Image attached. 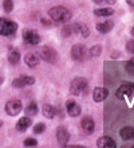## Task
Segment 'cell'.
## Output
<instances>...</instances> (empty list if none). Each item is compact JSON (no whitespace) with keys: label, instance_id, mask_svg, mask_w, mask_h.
<instances>
[{"label":"cell","instance_id":"obj_16","mask_svg":"<svg viewBox=\"0 0 134 148\" xmlns=\"http://www.w3.org/2000/svg\"><path fill=\"white\" fill-rule=\"evenodd\" d=\"M131 92H133V89L130 88V85H129V84H125V85L118 88V90H117V97H118L119 100H123L125 97H130Z\"/></svg>","mask_w":134,"mask_h":148},{"label":"cell","instance_id":"obj_32","mask_svg":"<svg viewBox=\"0 0 134 148\" xmlns=\"http://www.w3.org/2000/svg\"><path fill=\"white\" fill-rule=\"evenodd\" d=\"M115 1H117V0H102V3H106V4H114Z\"/></svg>","mask_w":134,"mask_h":148},{"label":"cell","instance_id":"obj_6","mask_svg":"<svg viewBox=\"0 0 134 148\" xmlns=\"http://www.w3.org/2000/svg\"><path fill=\"white\" fill-rule=\"evenodd\" d=\"M23 39L27 45L31 46H36L40 42V35L34 30H24L23 31Z\"/></svg>","mask_w":134,"mask_h":148},{"label":"cell","instance_id":"obj_18","mask_svg":"<svg viewBox=\"0 0 134 148\" xmlns=\"http://www.w3.org/2000/svg\"><path fill=\"white\" fill-rule=\"evenodd\" d=\"M119 136L122 140H134V128L133 127H123L119 131Z\"/></svg>","mask_w":134,"mask_h":148},{"label":"cell","instance_id":"obj_3","mask_svg":"<svg viewBox=\"0 0 134 148\" xmlns=\"http://www.w3.org/2000/svg\"><path fill=\"white\" fill-rule=\"evenodd\" d=\"M18 30V24L7 18H0V35L1 36H11Z\"/></svg>","mask_w":134,"mask_h":148},{"label":"cell","instance_id":"obj_38","mask_svg":"<svg viewBox=\"0 0 134 148\" xmlns=\"http://www.w3.org/2000/svg\"><path fill=\"white\" fill-rule=\"evenodd\" d=\"M131 35H133V36H134V27H133V28H131Z\"/></svg>","mask_w":134,"mask_h":148},{"label":"cell","instance_id":"obj_7","mask_svg":"<svg viewBox=\"0 0 134 148\" xmlns=\"http://www.w3.org/2000/svg\"><path fill=\"white\" fill-rule=\"evenodd\" d=\"M87 55V49L84 45H74L71 49V57L74 61H83Z\"/></svg>","mask_w":134,"mask_h":148},{"label":"cell","instance_id":"obj_19","mask_svg":"<svg viewBox=\"0 0 134 148\" xmlns=\"http://www.w3.org/2000/svg\"><path fill=\"white\" fill-rule=\"evenodd\" d=\"M31 125V119L30 117H22L18 123H16V129L19 131V132H24L27 129L30 128Z\"/></svg>","mask_w":134,"mask_h":148},{"label":"cell","instance_id":"obj_8","mask_svg":"<svg viewBox=\"0 0 134 148\" xmlns=\"http://www.w3.org/2000/svg\"><path fill=\"white\" fill-rule=\"evenodd\" d=\"M35 84V78L31 75H20V77L15 78L12 81V86L14 88H24V86H30Z\"/></svg>","mask_w":134,"mask_h":148},{"label":"cell","instance_id":"obj_28","mask_svg":"<svg viewBox=\"0 0 134 148\" xmlns=\"http://www.w3.org/2000/svg\"><path fill=\"white\" fill-rule=\"evenodd\" d=\"M36 144H38V141H36V139H34V137H27L26 140H24V145L26 147H36Z\"/></svg>","mask_w":134,"mask_h":148},{"label":"cell","instance_id":"obj_5","mask_svg":"<svg viewBox=\"0 0 134 148\" xmlns=\"http://www.w3.org/2000/svg\"><path fill=\"white\" fill-rule=\"evenodd\" d=\"M40 57H42V59H44L46 62L55 63L56 62L58 53H56V50H54L51 46H44V47H42V50H40Z\"/></svg>","mask_w":134,"mask_h":148},{"label":"cell","instance_id":"obj_17","mask_svg":"<svg viewBox=\"0 0 134 148\" xmlns=\"http://www.w3.org/2000/svg\"><path fill=\"white\" fill-rule=\"evenodd\" d=\"M114 27V23L111 22V20H106V22H102V23H98L95 26L97 31L101 32V34H107V32H110Z\"/></svg>","mask_w":134,"mask_h":148},{"label":"cell","instance_id":"obj_39","mask_svg":"<svg viewBox=\"0 0 134 148\" xmlns=\"http://www.w3.org/2000/svg\"><path fill=\"white\" fill-rule=\"evenodd\" d=\"M0 128H1V121H0Z\"/></svg>","mask_w":134,"mask_h":148},{"label":"cell","instance_id":"obj_21","mask_svg":"<svg viewBox=\"0 0 134 148\" xmlns=\"http://www.w3.org/2000/svg\"><path fill=\"white\" fill-rule=\"evenodd\" d=\"M20 61V53L18 50H11L8 53V62L11 65H16Z\"/></svg>","mask_w":134,"mask_h":148},{"label":"cell","instance_id":"obj_37","mask_svg":"<svg viewBox=\"0 0 134 148\" xmlns=\"http://www.w3.org/2000/svg\"><path fill=\"white\" fill-rule=\"evenodd\" d=\"M0 84H3V77L0 75Z\"/></svg>","mask_w":134,"mask_h":148},{"label":"cell","instance_id":"obj_23","mask_svg":"<svg viewBox=\"0 0 134 148\" xmlns=\"http://www.w3.org/2000/svg\"><path fill=\"white\" fill-rule=\"evenodd\" d=\"M94 14H95L97 16H110L114 14V10L113 8H97V10H94Z\"/></svg>","mask_w":134,"mask_h":148},{"label":"cell","instance_id":"obj_10","mask_svg":"<svg viewBox=\"0 0 134 148\" xmlns=\"http://www.w3.org/2000/svg\"><path fill=\"white\" fill-rule=\"evenodd\" d=\"M66 110H67V113H69V116H71V117H77L82 113V108H80V105L77 104V101H74V100L67 101V104H66Z\"/></svg>","mask_w":134,"mask_h":148},{"label":"cell","instance_id":"obj_33","mask_svg":"<svg viewBox=\"0 0 134 148\" xmlns=\"http://www.w3.org/2000/svg\"><path fill=\"white\" fill-rule=\"evenodd\" d=\"M42 23L44 24V26H50V22H48L47 19H42Z\"/></svg>","mask_w":134,"mask_h":148},{"label":"cell","instance_id":"obj_9","mask_svg":"<svg viewBox=\"0 0 134 148\" xmlns=\"http://www.w3.org/2000/svg\"><path fill=\"white\" fill-rule=\"evenodd\" d=\"M56 140H58V143H59L61 145H66L67 143H69L70 133H69V131H67L66 127H63V125L58 127V129H56Z\"/></svg>","mask_w":134,"mask_h":148},{"label":"cell","instance_id":"obj_4","mask_svg":"<svg viewBox=\"0 0 134 148\" xmlns=\"http://www.w3.org/2000/svg\"><path fill=\"white\" fill-rule=\"evenodd\" d=\"M22 108H23V105H22V101L20 100H10V101L5 104V112H7L8 116H18L20 112H22Z\"/></svg>","mask_w":134,"mask_h":148},{"label":"cell","instance_id":"obj_14","mask_svg":"<svg viewBox=\"0 0 134 148\" xmlns=\"http://www.w3.org/2000/svg\"><path fill=\"white\" fill-rule=\"evenodd\" d=\"M107 96H109V90L105 88H95L93 92V98L95 102H102L103 100H106Z\"/></svg>","mask_w":134,"mask_h":148},{"label":"cell","instance_id":"obj_31","mask_svg":"<svg viewBox=\"0 0 134 148\" xmlns=\"http://www.w3.org/2000/svg\"><path fill=\"white\" fill-rule=\"evenodd\" d=\"M65 148H87V147H84V145H66Z\"/></svg>","mask_w":134,"mask_h":148},{"label":"cell","instance_id":"obj_13","mask_svg":"<svg viewBox=\"0 0 134 148\" xmlns=\"http://www.w3.org/2000/svg\"><path fill=\"white\" fill-rule=\"evenodd\" d=\"M24 62H26L27 66L35 67L38 66L39 62H40V57L36 53H27L26 57H24Z\"/></svg>","mask_w":134,"mask_h":148},{"label":"cell","instance_id":"obj_22","mask_svg":"<svg viewBox=\"0 0 134 148\" xmlns=\"http://www.w3.org/2000/svg\"><path fill=\"white\" fill-rule=\"evenodd\" d=\"M38 104L36 102H34V101H31L28 105H27V108H26V114L27 116H35V114H38Z\"/></svg>","mask_w":134,"mask_h":148},{"label":"cell","instance_id":"obj_36","mask_svg":"<svg viewBox=\"0 0 134 148\" xmlns=\"http://www.w3.org/2000/svg\"><path fill=\"white\" fill-rule=\"evenodd\" d=\"M129 85H130V88H131V89L134 90V84H129Z\"/></svg>","mask_w":134,"mask_h":148},{"label":"cell","instance_id":"obj_2","mask_svg":"<svg viewBox=\"0 0 134 148\" xmlns=\"http://www.w3.org/2000/svg\"><path fill=\"white\" fill-rule=\"evenodd\" d=\"M88 81L84 77H75L70 84V92L74 96H82L87 92Z\"/></svg>","mask_w":134,"mask_h":148},{"label":"cell","instance_id":"obj_29","mask_svg":"<svg viewBox=\"0 0 134 148\" xmlns=\"http://www.w3.org/2000/svg\"><path fill=\"white\" fill-rule=\"evenodd\" d=\"M125 69L130 75H134V59L133 61H129V62L125 65Z\"/></svg>","mask_w":134,"mask_h":148},{"label":"cell","instance_id":"obj_26","mask_svg":"<svg viewBox=\"0 0 134 148\" xmlns=\"http://www.w3.org/2000/svg\"><path fill=\"white\" fill-rule=\"evenodd\" d=\"M73 26H66V27L62 28V35L65 36V38H69V36H71V34H73Z\"/></svg>","mask_w":134,"mask_h":148},{"label":"cell","instance_id":"obj_25","mask_svg":"<svg viewBox=\"0 0 134 148\" xmlns=\"http://www.w3.org/2000/svg\"><path fill=\"white\" fill-rule=\"evenodd\" d=\"M32 131H34L35 133H38V135H40V133H43L44 131H46V125L43 124V123H38V124L34 125Z\"/></svg>","mask_w":134,"mask_h":148},{"label":"cell","instance_id":"obj_34","mask_svg":"<svg viewBox=\"0 0 134 148\" xmlns=\"http://www.w3.org/2000/svg\"><path fill=\"white\" fill-rule=\"evenodd\" d=\"M126 1H127V4H129V5L134 7V0H126Z\"/></svg>","mask_w":134,"mask_h":148},{"label":"cell","instance_id":"obj_40","mask_svg":"<svg viewBox=\"0 0 134 148\" xmlns=\"http://www.w3.org/2000/svg\"><path fill=\"white\" fill-rule=\"evenodd\" d=\"M131 148H134V147H131Z\"/></svg>","mask_w":134,"mask_h":148},{"label":"cell","instance_id":"obj_15","mask_svg":"<svg viewBox=\"0 0 134 148\" xmlns=\"http://www.w3.org/2000/svg\"><path fill=\"white\" fill-rule=\"evenodd\" d=\"M73 31L78 35H80L82 38H87L90 35V30L84 23H75L73 26Z\"/></svg>","mask_w":134,"mask_h":148},{"label":"cell","instance_id":"obj_12","mask_svg":"<svg viewBox=\"0 0 134 148\" xmlns=\"http://www.w3.org/2000/svg\"><path fill=\"white\" fill-rule=\"evenodd\" d=\"M97 145L99 148H117V143L109 136L99 137V139L97 140Z\"/></svg>","mask_w":134,"mask_h":148},{"label":"cell","instance_id":"obj_24","mask_svg":"<svg viewBox=\"0 0 134 148\" xmlns=\"http://www.w3.org/2000/svg\"><path fill=\"white\" fill-rule=\"evenodd\" d=\"M88 54H90V57H93V58L99 57V55L102 54V46H101V45H95V46H93L91 49L88 50Z\"/></svg>","mask_w":134,"mask_h":148},{"label":"cell","instance_id":"obj_11","mask_svg":"<svg viewBox=\"0 0 134 148\" xmlns=\"http://www.w3.org/2000/svg\"><path fill=\"white\" fill-rule=\"evenodd\" d=\"M80 127H82V129H83L87 135H91V133L94 132V129H95V123H94V120H93L91 117L86 116L80 121Z\"/></svg>","mask_w":134,"mask_h":148},{"label":"cell","instance_id":"obj_30","mask_svg":"<svg viewBox=\"0 0 134 148\" xmlns=\"http://www.w3.org/2000/svg\"><path fill=\"white\" fill-rule=\"evenodd\" d=\"M126 50L129 53H131V54H134V40H129L126 43Z\"/></svg>","mask_w":134,"mask_h":148},{"label":"cell","instance_id":"obj_27","mask_svg":"<svg viewBox=\"0 0 134 148\" xmlns=\"http://www.w3.org/2000/svg\"><path fill=\"white\" fill-rule=\"evenodd\" d=\"M3 7H4V11L5 12H11L12 10H14V3H12V0H4Z\"/></svg>","mask_w":134,"mask_h":148},{"label":"cell","instance_id":"obj_20","mask_svg":"<svg viewBox=\"0 0 134 148\" xmlns=\"http://www.w3.org/2000/svg\"><path fill=\"white\" fill-rule=\"evenodd\" d=\"M42 112H43V116L47 117V119H54L55 114H56V109L52 105H50V104H44L42 108Z\"/></svg>","mask_w":134,"mask_h":148},{"label":"cell","instance_id":"obj_1","mask_svg":"<svg viewBox=\"0 0 134 148\" xmlns=\"http://www.w3.org/2000/svg\"><path fill=\"white\" fill-rule=\"evenodd\" d=\"M48 16H50L51 20L55 22V23H66V22H69V20L71 19L73 14H71V11H70L69 8L58 5V7L50 8Z\"/></svg>","mask_w":134,"mask_h":148},{"label":"cell","instance_id":"obj_35","mask_svg":"<svg viewBox=\"0 0 134 148\" xmlns=\"http://www.w3.org/2000/svg\"><path fill=\"white\" fill-rule=\"evenodd\" d=\"M93 1H94V3H97V4H101V3H102V0H93Z\"/></svg>","mask_w":134,"mask_h":148}]
</instances>
